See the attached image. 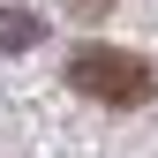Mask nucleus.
I'll list each match as a JSON object with an SVG mask.
<instances>
[{"mask_svg":"<svg viewBox=\"0 0 158 158\" xmlns=\"http://www.w3.org/2000/svg\"><path fill=\"white\" fill-rule=\"evenodd\" d=\"M68 90H83L90 106H151L158 98V68L121 53V45H75L68 53Z\"/></svg>","mask_w":158,"mask_h":158,"instance_id":"f257e3e1","label":"nucleus"},{"mask_svg":"<svg viewBox=\"0 0 158 158\" xmlns=\"http://www.w3.org/2000/svg\"><path fill=\"white\" fill-rule=\"evenodd\" d=\"M38 38H45V23L30 8H0V53H30Z\"/></svg>","mask_w":158,"mask_h":158,"instance_id":"f03ea898","label":"nucleus"},{"mask_svg":"<svg viewBox=\"0 0 158 158\" xmlns=\"http://www.w3.org/2000/svg\"><path fill=\"white\" fill-rule=\"evenodd\" d=\"M68 8H90V15H98V8H113V0H68Z\"/></svg>","mask_w":158,"mask_h":158,"instance_id":"7ed1b4c3","label":"nucleus"}]
</instances>
